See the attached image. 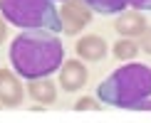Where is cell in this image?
<instances>
[{
	"label": "cell",
	"mask_w": 151,
	"mask_h": 123,
	"mask_svg": "<svg viewBox=\"0 0 151 123\" xmlns=\"http://www.w3.org/2000/svg\"><path fill=\"white\" fill-rule=\"evenodd\" d=\"M62 57H65L62 42L50 30L22 32L10 45V62L15 66V71L25 76L27 81L50 76L55 69L62 66Z\"/></svg>",
	"instance_id": "cell-1"
},
{
	"label": "cell",
	"mask_w": 151,
	"mask_h": 123,
	"mask_svg": "<svg viewBox=\"0 0 151 123\" xmlns=\"http://www.w3.org/2000/svg\"><path fill=\"white\" fill-rule=\"evenodd\" d=\"M97 96L116 108H134L151 96V66L129 62L97 86Z\"/></svg>",
	"instance_id": "cell-2"
},
{
	"label": "cell",
	"mask_w": 151,
	"mask_h": 123,
	"mask_svg": "<svg viewBox=\"0 0 151 123\" xmlns=\"http://www.w3.org/2000/svg\"><path fill=\"white\" fill-rule=\"evenodd\" d=\"M0 12L25 30H62L60 12L55 10L52 0H0Z\"/></svg>",
	"instance_id": "cell-3"
},
{
	"label": "cell",
	"mask_w": 151,
	"mask_h": 123,
	"mask_svg": "<svg viewBox=\"0 0 151 123\" xmlns=\"http://www.w3.org/2000/svg\"><path fill=\"white\" fill-rule=\"evenodd\" d=\"M60 20H62V30L67 35H77L92 20V8L84 0H67L60 10Z\"/></svg>",
	"instance_id": "cell-4"
},
{
	"label": "cell",
	"mask_w": 151,
	"mask_h": 123,
	"mask_svg": "<svg viewBox=\"0 0 151 123\" xmlns=\"http://www.w3.org/2000/svg\"><path fill=\"white\" fill-rule=\"evenodd\" d=\"M22 84L12 76L10 69H0V103L3 106H20L22 103Z\"/></svg>",
	"instance_id": "cell-5"
},
{
	"label": "cell",
	"mask_w": 151,
	"mask_h": 123,
	"mask_svg": "<svg viewBox=\"0 0 151 123\" xmlns=\"http://www.w3.org/2000/svg\"><path fill=\"white\" fill-rule=\"evenodd\" d=\"M60 84H62V89H67V91H79L82 86L87 84L84 64L77 62V59L65 62V64H62V71H60Z\"/></svg>",
	"instance_id": "cell-6"
},
{
	"label": "cell",
	"mask_w": 151,
	"mask_h": 123,
	"mask_svg": "<svg viewBox=\"0 0 151 123\" xmlns=\"http://www.w3.org/2000/svg\"><path fill=\"white\" fill-rule=\"evenodd\" d=\"M114 27H116V32L122 37H139L146 30V17L141 12H122L116 17Z\"/></svg>",
	"instance_id": "cell-7"
},
{
	"label": "cell",
	"mask_w": 151,
	"mask_h": 123,
	"mask_svg": "<svg viewBox=\"0 0 151 123\" xmlns=\"http://www.w3.org/2000/svg\"><path fill=\"white\" fill-rule=\"evenodd\" d=\"M77 54L87 62H99L106 54V42L99 35H84L77 42Z\"/></svg>",
	"instance_id": "cell-8"
},
{
	"label": "cell",
	"mask_w": 151,
	"mask_h": 123,
	"mask_svg": "<svg viewBox=\"0 0 151 123\" xmlns=\"http://www.w3.org/2000/svg\"><path fill=\"white\" fill-rule=\"evenodd\" d=\"M27 94L30 98H35L37 103H55V98H57V89H55V84L50 81V79H30L27 84Z\"/></svg>",
	"instance_id": "cell-9"
},
{
	"label": "cell",
	"mask_w": 151,
	"mask_h": 123,
	"mask_svg": "<svg viewBox=\"0 0 151 123\" xmlns=\"http://www.w3.org/2000/svg\"><path fill=\"white\" fill-rule=\"evenodd\" d=\"M87 5L94 12H102V15H116V12H124L127 8V0H84Z\"/></svg>",
	"instance_id": "cell-10"
},
{
	"label": "cell",
	"mask_w": 151,
	"mask_h": 123,
	"mask_svg": "<svg viewBox=\"0 0 151 123\" xmlns=\"http://www.w3.org/2000/svg\"><path fill=\"white\" fill-rule=\"evenodd\" d=\"M136 52H139V47H136L129 37H124V40H119L116 45H114V57H116V59L131 62V59L136 57Z\"/></svg>",
	"instance_id": "cell-11"
},
{
	"label": "cell",
	"mask_w": 151,
	"mask_h": 123,
	"mask_svg": "<svg viewBox=\"0 0 151 123\" xmlns=\"http://www.w3.org/2000/svg\"><path fill=\"white\" fill-rule=\"evenodd\" d=\"M74 108H77V111H87V108H89V111H97V108H99V101H97V98H79Z\"/></svg>",
	"instance_id": "cell-12"
},
{
	"label": "cell",
	"mask_w": 151,
	"mask_h": 123,
	"mask_svg": "<svg viewBox=\"0 0 151 123\" xmlns=\"http://www.w3.org/2000/svg\"><path fill=\"white\" fill-rule=\"evenodd\" d=\"M141 47H144V52L151 54V27L144 30V35H141Z\"/></svg>",
	"instance_id": "cell-13"
},
{
	"label": "cell",
	"mask_w": 151,
	"mask_h": 123,
	"mask_svg": "<svg viewBox=\"0 0 151 123\" xmlns=\"http://www.w3.org/2000/svg\"><path fill=\"white\" fill-rule=\"evenodd\" d=\"M127 3L136 10H151V0H127Z\"/></svg>",
	"instance_id": "cell-14"
},
{
	"label": "cell",
	"mask_w": 151,
	"mask_h": 123,
	"mask_svg": "<svg viewBox=\"0 0 151 123\" xmlns=\"http://www.w3.org/2000/svg\"><path fill=\"white\" fill-rule=\"evenodd\" d=\"M134 111H151V96H149V98H144L141 103H136Z\"/></svg>",
	"instance_id": "cell-15"
},
{
	"label": "cell",
	"mask_w": 151,
	"mask_h": 123,
	"mask_svg": "<svg viewBox=\"0 0 151 123\" xmlns=\"http://www.w3.org/2000/svg\"><path fill=\"white\" fill-rule=\"evenodd\" d=\"M5 37H8V30H5V22H3V17H0V45L5 42Z\"/></svg>",
	"instance_id": "cell-16"
},
{
	"label": "cell",
	"mask_w": 151,
	"mask_h": 123,
	"mask_svg": "<svg viewBox=\"0 0 151 123\" xmlns=\"http://www.w3.org/2000/svg\"><path fill=\"white\" fill-rule=\"evenodd\" d=\"M0 106H3V103H0Z\"/></svg>",
	"instance_id": "cell-17"
}]
</instances>
